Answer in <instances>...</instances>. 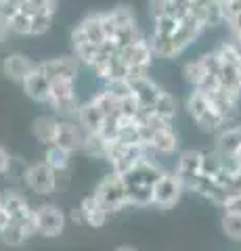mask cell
Listing matches in <instances>:
<instances>
[{
  "instance_id": "6da1fadb",
  "label": "cell",
  "mask_w": 241,
  "mask_h": 251,
  "mask_svg": "<svg viewBox=\"0 0 241 251\" xmlns=\"http://www.w3.org/2000/svg\"><path fill=\"white\" fill-rule=\"evenodd\" d=\"M187 111H189V115L195 120L199 128L204 132H210V134L224 130V126H227L222 117L214 111V107L210 105L208 97L197 88H193L189 99H187Z\"/></svg>"
},
{
  "instance_id": "7a4b0ae2",
  "label": "cell",
  "mask_w": 241,
  "mask_h": 251,
  "mask_svg": "<svg viewBox=\"0 0 241 251\" xmlns=\"http://www.w3.org/2000/svg\"><path fill=\"white\" fill-rule=\"evenodd\" d=\"M95 199L105 207L107 214L111 211H120L122 207L128 205V188H126V182L124 178L118 176V174H107L101 178V182L97 184L95 188Z\"/></svg>"
},
{
  "instance_id": "3957f363",
  "label": "cell",
  "mask_w": 241,
  "mask_h": 251,
  "mask_svg": "<svg viewBox=\"0 0 241 251\" xmlns=\"http://www.w3.org/2000/svg\"><path fill=\"white\" fill-rule=\"evenodd\" d=\"M0 205H2V209L6 211L9 220L26 226V230L29 232V237L36 234L34 207L29 205V201L23 197L19 191H15V188H4V191L0 193Z\"/></svg>"
},
{
  "instance_id": "277c9868",
  "label": "cell",
  "mask_w": 241,
  "mask_h": 251,
  "mask_svg": "<svg viewBox=\"0 0 241 251\" xmlns=\"http://www.w3.org/2000/svg\"><path fill=\"white\" fill-rule=\"evenodd\" d=\"M21 178L32 193L40 197H49L57 188V172H53L44 161H36L23 168Z\"/></svg>"
},
{
  "instance_id": "5b68a950",
  "label": "cell",
  "mask_w": 241,
  "mask_h": 251,
  "mask_svg": "<svg viewBox=\"0 0 241 251\" xmlns=\"http://www.w3.org/2000/svg\"><path fill=\"white\" fill-rule=\"evenodd\" d=\"M183 191L185 188L181 184V180H178L174 174H166L164 172L151 186V203L161 207V209H170L181 201Z\"/></svg>"
},
{
  "instance_id": "8992f818",
  "label": "cell",
  "mask_w": 241,
  "mask_h": 251,
  "mask_svg": "<svg viewBox=\"0 0 241 251\" xmlns=\"http://www.w3.org/2000/svg\"><path fill=\"white\" fill-rule=\"evenodd\" d=\"M34 218H36V234H42L46 239H55L65 230V214L53 203L36 207Z\"/></svg>"
},
{
  "instance_id": "52a82bcc",
  "label": "cell",
  "mask_w": 241,
  "mask_h": 251,
  "mask_svg": "<svg viewBox=\"0 0 241 251\" xmlns=\"http://www.w3.org/2000/svg\"><path fill=\"white\" fill-rule=\"evenodd\" d=\"M199 168H201V151H183L178 155V163H176V172L174 176L181 180L183 188H191L195 186L199 174Z\"/></svg>"
},
{
  "instance_id": "ba28073f",
  "label": "cell",
  "mask_w": 241,
  "mask_h": 251,
  "mask_svg": "<svg viewBox=\"0 0 241 251\" xmlns=\"http://www.w3.org/2000/svg\"><path fill=\"white\" fill-rule=\"evenodd\" d=\"M105 40V34H103V27H101V13H90L86 15L72 31V44H84V42H90V44H101Z\"/></svg>"
},
{
  "instance_id": "9c48e42d",
  "label": "cell",
  "mask_w": 241,
  "mask_h": 251,
  "mask_svg": "<svg viewBox=\"0 0 241 251\" xmlns=\"http://www.w3.org/2000/svg\"><path fill=\"white\" fill-rule=\"evenodd\" d=\"M82 143H84V132L80 130V126L72 120H59L53 145L63 149L67 153H74V151H82Z\"/></svg>"
},
{
  "instance_id": "30bf717a",
  "label": "cell",
  "mask_w": 241,
  "mask_h": 251,
  "mask_svg": "<svg viewBox=\"0 0 241 251\" xmlns=\"http://www.w3.org/2000/svg\"><path fill=\"white\" fill-rule=\"evenodd\" d=\"M34 67H36V63L29 59L27 54H23V52L6 54V57L2 59V65H0V69H2V75L9 77L11 82H17V84H21L23 80H26L27 74L32 72Z\"/></svg>"
},
{
  "instance_id": "8fae6325",
  "label": "cell",
  "mask_w": 241,
  "mask_h": 251,
  "mask_svg": "<svg viewBox=\"0 0 241 251\" xmlns=\"http://www.w3.org/2000/svg\"><path fill=\"white\" fill-rule=\"evenodd\" d=\"M23 86V90H26V94L32 100H36V103H42L46 105L49 103V97H51V82H49V77H46L42 72H40V67H38V63H36V67L32 69V72L27 74V77L21 82Z\"/></svg>"
},
{
  "instance_id": "7c38bea8",
  "label": "cell",
  "mask_w": 241,
  "mask_h": 251,
  "mask_svg": "<svg viewBox=\"0 0 241 251\" xmlns=\"http://www.w3.org/2000/svg\"><path fill=\"white\" fill-rule=\"evenodd\" d=\"M78 59L76 57H55L49 61L38 63L40 72L53 80V77H69V80H76L78 77Z\"/></svg>"
},
{
  "instance_id": "4fadbf2b",
  "label": "cell",
  "mask_w": 241,
  "mask_h": 251,
  "mask_svg": "<svg viewBox=\"0 0 241 251\" xmlns=\"http://www.w3.org/2000/svg\"><path fill=\"white\" fill-rule=\"evenodd\" d=\"M118 57L126 63V65H143V67H149L151 61H153V50H151V44L149 40H141L132 42L128 46H124V49L118 50Z\"/></svg>"
},
{
  "instance_id": "5bb4252c",
  "label": "cell",
  "mask_w": 241,
  "mask_h": 251,
  "mask_svg": "<svg viewBox=\"0 0 241 251\" xmlns=\"http://www.w3.org/2000/svg\"><path fill=\"white\" fill-rule=\"evenodd\" d=\"M76 120H78V126L84 134H99V128L103 124L105 115L101 113V109L92 103V99L88 103H84L78 107V113H76Z\"/></svg>"
},
{
  "instance_id": "9a60e30c",
  "label": "cell",
  "mask_w": 241,
  "mask_h": 251,
  "mask_svg": "<svg viewBox=\"0 0 241 251\" xmlns=\"http://www.w3.org/2000/svg\"><path fill=\"white\" fill-rule=\"evenodd\" d=\"M201 29H204V25H201V21H197L195 17H193V15H187L185 19L178 21L176 31L172 34V40H174V42H176V44L185 50L187 46H191V44L199 38Z\"/></svg>"
},
{
  "instance_id": "2e32d148",
  "label": "cell",
  "mask_w": 241,
  "mask_h": 251,
  "mask_svg": "<svg viewBox=\"0 0 241 251\" xmlns=\"http://www.w3.org/2000/svg\"><path fill=\"white\" fill-rule=\"evenodd\" d=\"M78 211H80L82 222L88 224V226H92V228H99V226H103L105 220H107V216H109V214L105 211V207L95 199V195H90V197L82 199Z\"/></svg>"
},
{
  "instance_id": "e0dca14e",
  "label": "cell",
  "mask_w": 241,
  "mask_h": 251,
  "mask_svg": "<svg viewBox=\"0 0 241 251\" xmlns=\"http://www.w3.org/2000/svg\"><path fill=\"white\" fill-rule=\"evenodd\" d=\"M57 126H59V117L57 115H40V117H36L34 120L32 132H34L38 143L49 147V145H53V140H55Z\"/></svg>"
},
{
  "instance_id": "ac0fdd59",
  "label": "cell",
  "mask_w": 241,
  "mask_h": 251,
  "mask_svg": "<svg viewBox=\"0 0 241 251\" xmlns=\"http://www.w3.org/2000/svg\"><path fill=\"white\" fill-rule=\"evenodd\" d=\"M130 84H132V92H134V97L138 99L141 107L151 109L153 103L158 100L160 92H161L160 86L155 84L149 75H147V77H141V80H134V82H130Z\"/></svg>"
},
{
  "instance_id": "d6986e66",
  "label": "cell",
  "mask_w": 241,
  "mask_h": 251,
  "mask_svg": "<svg viewBox=\"0 0 241 251\" xmlns=\"http://www.w3.org/2000/svg\"><path fill=\"white\" fill-rule=\"evenodd\" d=\"M149 149L153 153H160V155H174L178 151V136L174 134L172 128L158 130V132H153Z\"/></svg>"
},
{
  "instance_id": "ffe728a7",
  "label": "cell",
  "mask_w": 241,
  "mask_h": 251,
  "mask_svg": "<svg viewBox=\"0 0 241 251\" xmlns=\"http://www.w3.org/2000/svg\"><path fill=\"white\" fill-rule=\"evenodd\" d=\"M241 149V126H233V128H224L218 132L216 138V151L220 155H235Z\"/></svg>"
},
{
  "instance_id": "44dd1931",
  "label": "cell",
  "mask_w": 241,
  "mask_h": 251,
  "mask_svg": "<svg viewBox=\"0 0 241 251\" xmlns=\"http://www.w3.org/2000/svg\"><path fill=\"white\" fill-rule=\"evenodd\" d=\"M27 239H29V232L26 230V226L19 222H13V220H9V222L0 228V241H2L6 247L17 249L21 245H26Z\"/></svg>"
},
{
  "instance_id": "7402d4cb",
  "label": "cell",
  "mask_w": 241,
  "mask_h": 251,
  "mask_svg": "<svg viewBox=\"0 0 241 251\" xmlns=\"http://www.w3.org/2000/svg\"><path fill=\"white\" fill-rule=\"evenodd\" d=\"M193 191L199 193L201 197L210 199L212 203H216V205H220V207L224 205V203H227V195H224V188L218 186L212 178H208V176H199L197 182H195V186H193Z\"/></svg>"
},
{
  "instance_id": "603a6c76",
  "label": "cell",
  "mask_w": 241,
  "mask_h": 251,
  "mask_svg": "<svg viewBox=\"0 0 241 251\" xmlns=\"http://www.w3.org/2000/svg\"><path fill=\"white\" fill-rule=\"evenodd\" d=\"M149 44H151L153 57L158 54V57H161V59H176L178 54L183 52L181 46L172 40V36H158V34H153Z\"/></svg>"
},
{
  "instance_id": "cb8c5ba5",
  "label": "cell",
  "mask_w": 241,
  "mask_h": 251,
  "mask_svg": "<svg viewBox=\"0 0 241 251\" xmlns=\"http://www.w3.org/2000/svg\"><path fill=\"white\" fill-rule=\"evenodd\" d=\"M69 155H72V153H67V151H63V149H59L55 145H49V147H46V151H44V159L42 161L53 172L61 174V172H65L69 168Z\"/></svg>"
},
{
  "instance_id": "d4e9b609",
  "label": "cell",
  "mask_w": 241,
  "mask_h": 251,
  "mask_svg": "<svg viewBox=\"0 0 241 251\" xmlns=\"http://www.w3.org/2000/svg\"><path fill=\"white\" fill-rule=\"evenodd\" d=\"M151 111H153L155 115L164 117V120H168V122H172L174 115H176V99H174L170 92L161 90L160 97H158V100H155L153 107H151Z\"/></svg>"
},
{
  "instance_id": "484cf974",
  "label": "cell",
  "mask_w": 241,
  "mask_h": 251,
  "mask_svg": "<svg viewBox=\"0 0 241 251\" xmlns=\"http://www.w3.org/2000/svg\"><path fill=\"white\" fill-rule=\"evenodd\" d=\"M128 205H151V186L149 184H126Z\"/></svg>"
},
{
  "instance_id": "4316f807",
  "label": "cell",
  "mask_w": 241,
  "mask_h": 251,
  "mask_svg": "<svg viewBox=\"0 0 241 251\" xmlns=\"http://www.w3.org/2000/svg\"><path fill=\"white\" fill-rule=\"evenodd\" d=\"M183 75H185V80L193 86V88H199L201 82H204V77H206L204 63H201L199 59L185 63V67H183Z\"/></svg>"
},
{
  "instance_id": "83f0119b",
  "label": "cell",
  "mask_w": 241,
  "mask_h": 251,
  "mask_svg": "<svg viewBox=\"0 0 241 251\" xmlns=\"http://www.w3.org/2000/svg\"><path fill=\"white\" fill-rule=\"evenodd\" d=\"M214 52L218 54V59L224 63V65L237 67L239 63H241V49H239L235 42H222Z\"/></svg>"
},
{
  "instance_id": "f1b7e54d",
  "label": "cell",
  "mask_w": 241,
  "mask_h": 251,
  "mask_svg": "<svg viewBox=\"0 0 241 251\" xmlns=\"http://www.w3.org/2000/svg\"><path fill=\"white\" fill-rule=\"evenodd\" d=\"M141 38H143V31L138 29V25H126V27H118V31H115V36H113V42L120 50L124 46L141 40Z\"/></svg>"
},
{
  "instance_id": "f546056e",
  "label": "cell",
  "mask_w": 241,
  "mask_h": 251,
  "mask_svg": "<svg viewBox=\"0 0 241 251\" xmlns=\"http://www.w3.org/2000/svg\"><path fill=\"white\" fill-rule=\"evenodd\" d=\"M218 86L233 92H239L241 94V86H239V75H237V67L233 65H224L220 67V74H218Z\"/></svg>"
},
{
  "instance_id": "4dcf8cb0",
  "label": "cell",
  "mask_w": 241,
  "mask_h": 251,
  "mask_svg": "<svg viewBox=\"0 0 241 251\" xmlns=\"http://www.w3.org/2000/svg\"><path fill=\"white\" fill-rule=\"evenodd\" d=\"M220 168H222V161H220V153L218 151H206V153H201V168H199V174L201 176L212 178Z\"/></svg>"
},
{
  "instance_id": "1f68e13d",
  "label": "cell",
  "mask_w": 241,
  "mask_h": 251,
  "mask_svg": "<svg viewBox=\"0 0 241 251\" xmlns=\"http://www.w3.org/2000/svg\"><path fill=\"white\" fill-rule=\"evenodd\" d=\"M191 0H164V11L168 17L181 21L191 13Z\"/></svg>"
},
{
  "instance_id": "d6a6232c",
  "label": "cell",
  "mask_w": 241,
  "mask_h": 251,
  "mask_svg": "<svg viewBox=\"0 0 241 251\" xmlns=\"http://www.w3.org/2000/svg\"><path fill=\"white\" fill-rule=\"evenodd\" d=\"M222 232L233 241H241V214L224 211V216H222Z\"/></svg>"
},
{
  "instance_id": "836d02e7",
  "label": "cell",
  "mask_w": 241,
  "mask_h": 251,
  "mask_svg": "<svg viewBox=\"0 0 241 251\" xmlns=\"http://www.w3.org/2000/svg\"><path fill=\"white\" fill-rule=\"evenodd\" d=\"M53 17H55V13H51V11H40V13L32 15V31H29V36L46 34L53 25Z\"/></svg>"
},
{
  "instance_id": "e575fe53",
  "label": "cell",
  "mask_w": 241,
  "mask_h": 251,
  "mask_svg": "<svg viewBox=\"0 0 241 251\" xmlns=\"http://www.w3.org/2000/svg\"><path fill=\"white\" fill-rule=\"evenodd\" d=\"M92 103L101 109V113L105 117L118 113V100H115L107 90H101L99 94H95V97H92Z\"/></svg>"
},
{
  "instance_id": "d590c367",
  "label": "cell",
  "mask_w": 241,
  "mask_h": 251,
  "mask_svg": "<svg viewBox=\"0 0 241 251\" xmlns=\"http://www.w3.org/2000/svg\"><path fill=\"white\" fill-rule=\"evenodd\" d=\"M111 13V19L115 21V25L118 27H126V25H136V15L134 11L130 9V6L126 4H120V6H115Z\"/></svg>"
},
{
  "instance_id": "8d00e7d4",
  "label": "cell",
  "mask_w": 241,
  "mask_h": 251,
  "mask_svg": "<svg viewBox=\"0 0 241 251\" xmlns=\"http://www.w3.org/2000/svg\"><path fill=\"white\" fill-rule=\"evenodd\" d=\"M105 90L109 92L115 100H122V99L130 97V94H134L132 92V84L128 80H111V82H107Z\"/></svg>"
},
{
  "instance_id": "74e56055",
  "label": "cell",
  "mask_w": 241,
  "mask_h": 251,
  "mask_svg": "<svg viewBox=\"0 0 241 251\" xmlns=\"http://www.w3.org/2000/svg\"><path fill=\"white\" fill-rule=\"evenodd\" d=\"M138 109H141V103H138V99L134 94H130V97L118 100V115L120 117H128V120H134Z\"/></svg>"
},
{
  "instance_id": "f35d334b",
  "label": "cell",
  "mask_w": 241,
  "mask_h": 251,
  "mask_svg": "<svg viewBox=\"0 0 241 251\" xmlns=\"http://www.w3.org/2000/svg\"><path fill=\"white\" fill-rule=\"evenodd\" d=\"M153 34H158V36H172L174 31H176V25H178V21L172 19V17H158V19H153Z\"/></svg>"
},
{
  "instance_id": "ab89813d",
  "label": "cell",
  "mask_w": 241,
  "mask_h": 251,
  "mask_svg": "<svg viewBox=\"0 0 241 251\" xmlns=\"http://www.w3.org/2000/svg\"><path fill=\"white\" fill-rule=\"evenodd\" d=\"M199 61L204 63V69H206L208 75L218 77L220 67H222V61L218 59V54H216V52H206V54H201V57H199Z\"/></svg>"
},
{
  "instance_id": "60d3db41",
  "label": "cell",
  "mask_w": 241,
  "mask_h": 251,
  "mask_svg": "<svg viewBox=\"0 0 241 251\" xmlns=\"http://www.w3.org/2000/svg\"><path fill=\"white\" fill-rule=\"evenodd\" d=\"M222 188H224V195H227V201L241 197V170L233 172V174L229 176V180H227V184H224Z\"/></svg>"
},
{
  "instance_id": "b9f144b4",
  "label": "cell",
  "mask_w": 241,
  "mask_h": 251,
  "mask_svg": "<svg viewBox=\"0 0 241 251\" xmlns=\"http://www.w3.org/2000/svg\"><path fill=\"white\" fill-rule=\"evenodd\" d=\"M101 27H103V34H105V40H113L115 31H118V25L115 21L111 19V13H101Z\"/></svg>"
},
{
  "instance_id": "7bdbcfd3",
  "label": "cell",
  "mask_w": 241,
  "mask_h": 251,
  "mask_svg": "<svg viewBox=\"0 0 241 251\" xmlns=\"http://www.w3.org/2000/svg\"><path fill=\"white\" fill-rule=\"evenodd\" d=\"M222 6V19L227 23L231 17H235L237 13H241V0H220Z\"/></svg>"
},
{
  "instance_id": "ee69618b",
  "label": "cell",
  "mask_w": 241,
  "mask_h": 251,
  "mask_svg": "<svg viewBox=\"0 0 241 251\" xmlns=\"http://www.w3.org/2000/svg\"><path fill=\"white\" fill-rule=\"evenodd\" d=\"M11 170H13V157L2 145H0V176H6Z\"/></svg>"
},
{
  "instance_id": "f6af8a7d",
  "label": "cell",
  "mask_w": 241,
  "mask_h": 251,
  "mask_svg": "<svg viewBox=\"0 0 241 251\" xmlns=\"http://www.w3.org/2000/svg\"><path fill=\"white\" fill-rule=\"evenodd\" d=\"M147 72H149V67H143V65H130V67H128L126 80H128V82L141 80V77H147Z\"/></svg>"
},
{
  "instance_id": "bcb514c9",
  "label": "cell",
  "mask_w": 241,
  "mask_h": 251,
  "mask_svg": "<svg viewBox=\"0 0 241 251\" xmlns=\"http://www.w3.org/2000/svg\"><path fill=\"white\" fill-rule=\"evenodd\" d=\"M222 207H224V211H231V214H241V197L229 199Z\"/></svg>"
},
{
  "instance_id": "7dc6e473",
  "label": "cell",
  "mask_w": 241,
  "mask_h": 251,
  "mask_svg": "<svg viewBox=\"0 0 241 251\" xmlns=\"http://www.w3.org/2000/svg\"><path fill=\"white\" fill-rule=\"evenodd\" d=\"M227 25L231 27V31H233V36H237V34H241V13H237L235 17H231L229 21H227Z\"/></svg>"
},
{
  "instance_id": "c3c4849f",
  "label": "cell",
  "mask_w": 241,
  "mask_h": 251,
  "mask_svg": "<svg viewBox=\"0 0 241 251\" xmlns=\"http://www.w3.org/2000/svg\"><path fill=\"white\" fill-rule=\"evenodd\" d=\"M6 222H9V216H6V211L2 209V205H0V228H2Z\"/></svg>"
},
{
  "instance_id": "681fc988",
  "label": "cell",
  "mask_w": 241,
  "mask_h": 251,
  "mask_svg": "<svg viewBox=\"0 0 241 251\" xmlns=\"http://www.w3.org/2000/svg\"><path fill=\"white\" fill-rule=\"evenodd\" d=\"M233 157H235V159H237V163H239V170H241V149H239V151H237L235 155H233Z\"/></svg>"
},
{
  "instance_id": "f907efd6",
  "label": "cell",
  "mask_w": 241,
  "mask_h": 251,
  "mask_svg": "<svg viewBox=\"0 0 241 251\" xmlns=\"http://www.w3.org/2000/svg\"><path fill=\"white\" fill-rule=\"evenodd\" d=\"M115 251H136V249H134V247H128V245H124V247H118Z\"/></svg>"
},
{
  "instance_id": "816d5d0a",
  "label": "cell",
  "mask_w": 241,
  "mask_h": 251,
  "mask_svg": "<svg viewBox=\"0 0 241 251\" xmlns=\"http://www.w3.org/2000/svg\"><path fill=\"white\" fill-rule=\"evenodd\" d=\"M235 44H237L239 49H241V34H237V36H235Z\"/></svg>"
},
{
  "instance_id": "f5cc1de1",
  "label": "cell",
  "mask_w": 241,
  "mask_h": 251,
  "mask_svg": "<svg viewBox=\"0 0 241 251\" xmlns=\"http://www.w3.org/2000/svg\"><path fill=\"white\" fill-rule=\"evenodd\" d=\"M237 75H239V86H241V63L237 65Z\"/></svg>"
},
{
  "instance_id": "db71d44e",
  "label": "cell",
  "mask_w": 241,
  "mask_h": 251,
  "mask_svg": "<svg viewBox=\"0 0 241 251\" xmlns=\"http://www.w3.org/2000/svg\"><path fill=\"white\" fill-rule=\"evenodd\" d=\"M191 2H197V0H191Z\"/></svg>"
}]
</instances>
